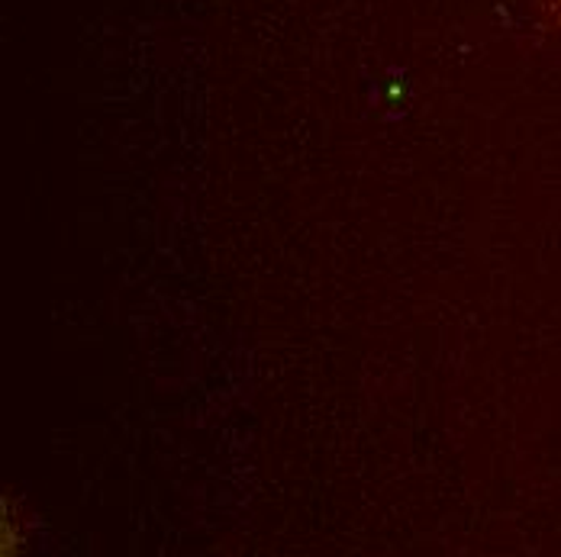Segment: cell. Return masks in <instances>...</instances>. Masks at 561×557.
Returning <instances> with one entry per match:
<instances>
[{
    "label": "cell",
    "mask_w": 561,
    "mask_h": 557,
    "mask_svg": "<svg viewBox=\"0 0 561 557\" xmlns=\"http://www.w3.org/2000/svg\"><path fill=\"white\" fill-rule=\"evenodd\" d=\"M542 7H546V16L561 30V0H542Z\"/></svg>",
    "instance_id": "6da1fadb"
}]
</instances>
